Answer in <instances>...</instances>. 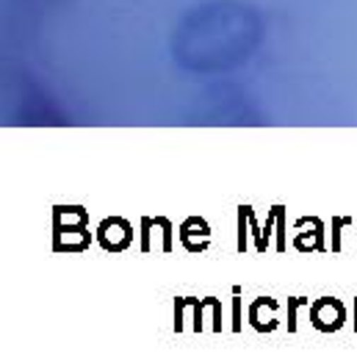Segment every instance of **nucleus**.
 <instances>
[]
</instances>
